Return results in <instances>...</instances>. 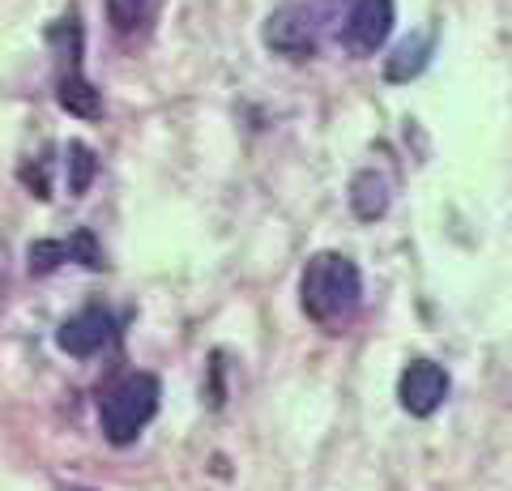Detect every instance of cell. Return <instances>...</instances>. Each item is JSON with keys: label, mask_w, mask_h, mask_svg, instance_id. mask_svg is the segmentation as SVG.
<instances>
[{"label": "cell", "mask_w": 512, "mask_h": 491, "mask_svg": "<svg viewBox=\"0 0 512 491\" xmlns=\"http://www.w3.org/2000/svg\"><path fill=\"white\" fill-rule=\"evenodd\" d=\"M389 180H384V171L376 167H363L355 180H350V210H355V218H363V223H376V218L389 214Z\"/></svg>", "instance_id": "ba28073f"}, {"label": "cell", "mask_w": 512, "mask_h": 491, "mask_svg": "<svg viewBox=\"0 0 512 491\" xmlns=\"http://www.w3.org/2000/svg\"><path fill=\"white\" fill-rule=\"evenodd\" d=\"M111 334H116V321H111V312L99 308V304H90L82 312H73L69 321L56 329V346H60L64 355H73V359H90V355H99L103 346L111 342Z\"/></svg>", "instance_id": "8992f818"}, {"label": "cell", "mask_w": 512, "mask_h": 491, "mask_svg": "<svg viewBox=\"0 0 512 491\" xmlns=\"http://www.w3.org/2000/svg\"><path fill=\"white\" fill-rule=\"evenodd\" d=\"M64 491H94V487H64Z\"/></svg>", "instance_id": "4fadbf2b"}, {"label": "cell", "mask_w": 512, "mask_h": 491, "mask_svg": "<svg viewBox=\"0 0 512 491\" xmlns=\"http://www.w3.org/2000/svg\"><path fill=\"white\" fill-rule=\"evenodd\" d=\"M56 103H60L69 116H82V120H99V116H103V94L94 90V82H86L77 52L69 56V69H64L60 82H56Z\"/></svg>", "instance_id": "52a82bcc"}, {"label": "cell", "mask_w": 512, "mask_h": 491, "mask_svg": "<svg viewBox=\"0 0 512 491\" xmlns=\"http://www.w3.org/2000/svg\"><path fill=\"white\" fill-rule=\"evenodd\" d=\"M163 402V385L150 372H128L99 398V427L111 445H133Z\"/></svg>", "instance_id": "7a4b0ae2"}, {"label": "cell", "mask_w": 512, "mask_h": 491, "mask_svg": "<svg viewBox=\"0 0 512 491\" xmlns=\"http://www.w3.org/2000/svg\"><path fill=\"white\" fill-rule=\"evenodd\" d=\"M154 0H107V18L116 30H137L141 22H146Z\"/></svg>", "instance_id": "7c38bea8"}, {"label": "cell", "mask_w": 512, "mask_h": 491, "mask_svg": "<svg viewBox=\"0 0 512 491\" xmlns=\"http://www.w3.org/2000/svg\"><path fill=\"white\" fill-rule=\"evenodd\" d=\"M261 39L269 52H278V56H291V60L316 56V22H312V13L299 5H282L269 13L261 26Z\"/></svg>", "instance_id": "277c9868"}, {"label": "cell", "mask_w": 512, "mask_h": 491, "mask_svg": "<svg viewBox=\"0 0 512 491\" xmlns=\"http://www.w3.org/2000/svg\"><path fill=\"white\" fill-rule=\"evenodd\" d=\"M64 261H73V248L69 240H35L26 248V265H30V274H52L56 265Z\"/></svg>", "instance_id": "8fae6325"}, {"label": "cell", "mask_w": 512, "mask_h": 491, "mask_svg": "<svg viewBox=\"0 0 512 491\" xmlns=\"http://www.w3.org/2000/svg\"><path fill=\"white\" fill-rule=\"evenodd\" d=\"M431 60V35H414L406 43H397V52L384 60V77L389 82H410V77H419Z\"/></svg>", "instance_id": "9c48e42d"}, {"label": "cell", "mask_w": 512, "mask_h": 491, "mask_svg": "<svg viewBox=\"0 0 512 491\" xmlns=\"http://www.w3.org/2000/svg\"><path fill=\"white\" fill-rule=\"evenodd\" d=\"M299 304L316 325H342L363 304V274L342 252H316L303 265L299 278Z\"/></svg>", "instance_id": "6da1fadb"}, {"label": "cell", "mask_w": 512, "mask_h": 491, "mask_svg": "<svg viewBox=\"0 0 512 491\" xmlns=\"http://www.w3.org/2000/svg\"><path fill=\"white\" fill-rule=\"evenodd\" d=\"M444 398H448V372L440 368V363L410 359L402 368V376H397V402H402V410L414 419L436 415V410L444 406Z\"/></svg>", "instance_id": "3957f363"}, {"label": "cell", "mask_w": 512, "mask_h": 491, "mask_svg": "<svg viewBox=\"0 0 512 491\" xmlns=\"http://www.w3.org/2000/svg\"><path fill=\"white\" fill-rule=\"evenodd\" d=\"M99 176V158L86 141H69V150H64V180H69V197H82L86 188L94 184Z\"/></svg>", "instance_id": "30bf717a"}, {"label": "cell", "mask_w": 512, "mask_h": 491, "mask_svg": "<svg viewBox=\"0 0 512 491\" xmlns=\"http://www.w3.org/2000/svg\"><path fill=\"white\" fill-rule=\"evenodd\" d=\"M393 22H397L393 0H355L350 13H346V26H342L346 47L355 56L380 52V47L389 43V35H393Z\"/></svg>", "instance_id": "5b68a950"}]
</instances>
